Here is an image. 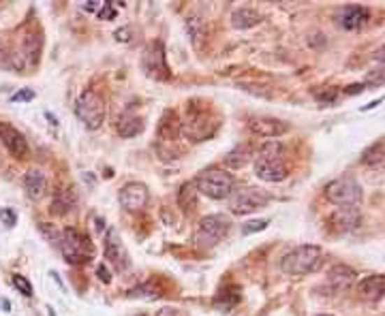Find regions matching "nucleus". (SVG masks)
I'll list each match as a JSON object with an SVG mask.
<instances>
[{
	"label": "nucleus",
	"mask_w": 385,
	"mask_h": 316,
	"mask_svg": "<svg viewBox=\"0 0 385 316\" xmlns=\"http://www.w3.org/2000/svg\"><path fill=\"white\" fill-rule=\"evenodd\" d=\"M255 175L263 182H283L287 175H289V169L283 160V144L278 142H266L257 156H255Z\"/></svg>",
	"instance_id": "nucleus-1"
},
{
	"label": "nucleus",
	"mask_w": 385,
	"mask_h": 316,
	"mask_svg": "<svg viewBox=\"0 0 385 316\" xmlns=\"http://www.w3.org/2000/svg\"><path fill=\"white\" fill-rule=\"evenodd\" d=\"M54 243L60 248L62 257L71 263V265H82L88 263L92 259V241L88 239V235H84L82 231L73 229V227H66L56 239Z\"/></svg>",
	"instance_id": "nucleus-2"
},
{
	"label": "nucleus",
	"mask_w": 385,
	"mask_h": 316,
	"mask_svg": "<svg viewBox=\"0 0 385 316\" xmlns=\"http://www.w3.org/2000/svg\"><path fill=\"white\" fill-rule=\"evenodd\" d=\"M324 250L314 243L298 246L291 253H287L281 261V269L287 276H308L321 265Z\"/></svg>",
	"instance_id": "nucleus-3"
},
{
	"label": "nucleus",
	"mask_w": 385,
	"mask_h": 316,
	"mask_svg": "<svg viewBox=\"0 0 385 316\" xmlns=\"http://www.w3.org/2000/svg\"><path fill=\"white\" fill-rule=\"evenodd\" d=\"M217 128H219V122L215 120V116L195 103L189 105L184 120H180V133L187 135L191 142H205V139L215 135Z\"/></svg>",
	"instance_id": "nucleus-4"
},
{
	"label": "nucleus",
	"mask_w": 385,
	"mask_h": 316,
	"mask_svg": "<svg viewBox=\"0 0 385 316\" xmlns=\"http://www.w3.org/2000/svg\"><path fill=\"white\" fill-rule=\"evenodd\" d=\"M195 186L208 199L221 201V199H229V195L235 188V180H233L231 173H227L223 169H208V171L199 173Z\"/></svg>",
	"instance_id": "nucleus-5"
},
{
	"label": "nucleus",
	"mask_w": 385,
	"mask_h": 316,
	"mask_svg": "<svg viewBox=\"0 0 385 316\" xmlns=\"http://www.w3.org/2000/svg\"><path fill=\"white\" fill-rule=\"evenodd\" d=\"M105 114H108V107H105V100L103 96L88 88L84 90L80 96H78V103H75V116L82 120V124L88 128V130H96L101 128V124L105 122Z\"/></svg>",
	"instance_id": "nucleus-6"
},
{
	"label": "nucleus",
	"mask_w": 385,
	"mask_h": 316,
	"mask_svg": "<svg viewBox=\"0 0 385 316\" xmlns=\"http://www.w3.org/2000/svg\"><path fill=\"white\" fill-rule=\"evenodd\" d=\"M326 199L336 207H358L364 199V193L354 178H338L326 186Z\"/></svg>",
	"instance_id": "nucleus-7"
},
{
	"label": "nucleus",
	"mask_w": 385,
	"mask_h": 316,
	"mask_svg": "<svg viewBox=\"0 0 385 316\" xmlns=\"http://www.w3.org/2000/svg\"><path fill=\"white\" fill-rule=\"evenodd\" d=\"M229 233V220L223 214H210L199 220L195 243L199 248H212L219 241H223Z\"/></svg>",
	"instance_id": "nucleus-8"
},
{
	"label": "nucleus",
	"mask_w": 385,
	"mask_h": 316,
	"mask_svg": "<svg viewBox=\"0 0 385 316\" xmlns=\"http://www.w3.org/2000/svg\"><path fill=\"white\" fill-rule=\"evenodd\" d=\"M268 195L261 190V188H233V193L229 195V207H231V212L235 216H247V214H253L257 212V209L266 207L268 203Z\"/></svg>",
	"instance_id": "nucleus-9"
},
{
	"label": "nucleus",
	"mask_w": 385,
	"mask_h": 316,
	"mask_svg": "<svg viewBox=\"0 0 385 316\" xmlns=\"http://www.w3.org/2000/svg\"><path fill=\"white\" fill-rule=\"evenodd\" d=\"M118 201L120 205L126 209V212H142V209L148 205L150 201V193H148V186L142 184V182H131L126 184L120 195H118Z\"/></svg>",
	"instance_id": "nucleus-10"
},
{
	"label": "nucleus",
	"mask_w": 385,
	"mask_h": 316,
	"mask_svg": "<svg viewBox=\"0 0 385 316\" xmlns=\"http://www.w3.org/2000/svg\"><path fill=\"white\" fill-rule=\"evenodd\" d=\"M0 142L9 150V154H13L15 158H26L30 154V146L26 142V137L22 135L20 128H15L9 122H0Z\"/></svg>",
	"instance_id": "nucleus-11"
},
{
	"label": "nucleus",
	"mask_w": 385,
	"mask_h": 316,
	"mask_svg": "<svg viewBox=\"0 0 385 316\" xmlns=\"http://www.w3.org/2000/svg\"><path fill=\"white\" fill-rule=\"evenodd\" d=\"M142 66L148 75H152L154 80H167L169 77V68L165 64V47L161 41H154L146 54H144V60H142Z\"/></svg>",
	"instance_id": "nucleus-12"
},
{
	"label": "nucleus",
	"mask_w": 385,
	"mask_h": 316,
	"mask_svg": "<svg viewBox=\"0 0 385 316\" xmlns=\"http://www.w3.org/2000/svg\"><path fill=\"white\" fill-rule=\"evenodd\" d=\"M370 20V13L366 7H360V5H349V7H342L340 13L336 15V24L342 28V30H358L362 26H366Z\"/></svg>",
	"instance_id": "nucleus-13"
},
{
	"label": "nucleus",
	"mask_w": 385,
	"mask_h": 316,
	"mask_svg": "<svg viewBox=\"0 0 385 316\" xmlns=\"http://www.w3.org/2000/svg\"><path fill=\"white\" fill-rule=\"evenodd\" d=\"M105 259L116 265V269H126L129 267V255L122 246L120 235L110 229L108 235H105Z\"/></svg>",
	"instance_id": "nucleus-14"
},
{
	"label": "nucleus",
	"mask_w": 385,
	"mask_h": 316,
	"mask_svg": "<svg viewBox=\"0 0 385 316\" xmlns=\"http://www.w3.org/2000/svg\"><path fill=\"white\" fill-rule=\"evenodd\" d=\"M356 269L354 267H349V265H334L330 267L328 271V285L334 289V291H347V289H351L356 285Z\"/></svg>",
	"instance_id": "nucleus-15"
},
{
	"label": "nucleus",
	"mask_w": 385,
	"mask_h": 316,
	"mask_svg": "<svg viewBox=\"0 0 385 316\" xmlns=\"http://www.w3.org/2000/svg\"><path fill=\"white\" fill-rule=\"evenodd\" d=\"M358 295L362 299H368V301H377V299L385 297V276L375 273V276L362 278L358 283Z\"/></svg>",
	"instance_id": "nucleus-16"
},
{
	"label": "nucleus",
	"mask_w": 385,
	"mask_h": 316,
	"mask_svg": "<svg viewBox=\"0 0 385 316\" xmlns=\"http://www.w3.org/2000/svg\"><path fill=\"white\" fill-rule=\"evenodd\" d=\"M251 130L259 137H266V139H274V137H281L287 133V124L278 118H253L251 120Z\"/></svg>",
	"instance_id": "nucleus-17"
},
{
	"label": "nucleus",
	"mask_w": 385,
	"mask_h": 316,
	"mask_svg": "<svg viewBox=\"0 0 385 316\" xmlns=\"http://www.w3.org/2000/svg\"><path fill=\"white\" fill-rule=\"evenodd\" d=\"M330 223L334 225L336 231H354L360 227L362 216H360V209L358 207H338L336 212L330 216Z\"/></svg>",
	"instance_id": "nucleus-18"
},
{
	"label": "nucleus",
	"mask_w": 385,
	"mask_h": 316,
	"mask_svg": "<svg viewBox=\"0 0 385 316\" xmlns=\"http://www.w3.org/2000/svg\"><path fill=\"white\" fill-rule=\"evenodd\" d=\"M24 188L28 193L30 199L34 201H39L45 197L48 193V178H45V173L41 169H28L26 175H24Z\"/></svg>",
	"instance_id": "nucleus-19"
},
{
	"label": "nucleus",
	"mask_w": 385,
	"mask_h": 316,
	"mask_svg": "<svg viewBox=\"0 0 385 316\" xmlns=\"http://www.w3.org/2000/svg\"><path fill=\"white\" fill-rule=\"evenodd\" d=\"M144 130V120L139 114H135L133 110H126L118 122H116V133L122 137V139H131V137H137V135H142Z\"/></svg>",
	"instance_id": "nucleus-20"
},
{
	"label": "nucleus",
	"mask_w": 385,
	"mask_h": 316,
	"mask_svg": "<svg viewBox=\"0 0 385 316\" xmlns=\"http://www.w3.org/2000/svg\"><path fill=\"white\" fill-rule=\"evenodd\" d=\"M178 135H180V118L176 112L169 110L163 114V120L159 124V137L163 142H171V139H176Z\"/></svg>",
	"instance_id": "nucleus-21"
},
{
	"label": "nucleus",
	"mask_w": 385,
	"mask_h": 316,
	"mask_svg": "<svg viewBox=\"0 0 385 316\" xmlns=\"http://www.w3.org/2000/svg\"><path fill=\"white\" fill-rule=\"evenodd\" d=\"M261 22V15L255 11V9H235L233 15H231V24L233 28L238 30H247V28H253Z\"/></svg>",
	"instance_id": "nucleus-22"
},
{
	"label": "nucleus",
	"mask_w": 385,
	"mask_h": 316,
	"mask_svg": "<svg viewBox=\"0 0 385 316\" xmlns=\"http://www.w3.org/2000/svg\"><path fill=\"white\" fill-rule=\"evenodd\" d=\"M253 160V152L249 146H235L231 152H227L225 156V165L229 169H242L244 165H249Z\"/></svg>",
	"instance_id": "nucleus-23"
},
{
	"label": "nucleus",
	"mask_w": 385,
	"mask_h": 316,
	"mask_svg": "<svg viewBox=\"0 0 385 316\" xmlns=\"http://www.w3.org/2000/svg\"><path fill=\"white\" fill-rule=\"evenodd\" d=\"M75 205V197L71 190H58L54 201H52V212L56 216H64L71 212V207Z\"/></svg>",
	"instance_id": "nucleus-24"
},
{
	"label": "nucleus",
	"mask_w": 385,
	"mask_h": 316,
	"mask_svg": "<svg viewBox=\"0 0 385 316\" xmlns=\"http://www.w3.org/2000/svg\"><path fill=\"white\" fill-rule=\"evenodd\" d=\"M381 163H385V139H379V142H375L362 154V165L366 167H377Z\"/></svg>",
	"instance_id": "nucleus-25"
},
{
	"label": "nucleus",
	"mask_w": 385,
	"mask_h": 316,
	"mask_svg": "<svg viewBox=\"0 0 385 316\" xmlns=\"http://www.w3.org/2000/svg\"><path fill=\"white\" fill-rule=\"evenodd\" d=\"M197 195H199V190H197L195 182H187L178 193V205L182 209H193L197 203Z\"/></svg>",
	"instance_id": "nucleus-26"
},
{
	"label": "nucleus",
	"mask_w": 385,
	"mask_h": 316,
	"mask_svg": "<svg viewBox=\"0 0 385 316\" xmlns=\"http://www.w3.org/2000/svg\"><path fill=\"white\" fill-rule=\"evenodd\" d=\"M11 283H13V287L17 289V293H22L24 297H32V285H30L28 278H24V276H20V273H13Z\"/></svg>",
	"instance_id": "nucleus-27"
},
{
	"label": "nucleus",
	"mask_w": 385,
	"mask_h": 316,
	"mask_svg": "<svg viewBox=\"0 0 385 316\" xmlns=\"http://www.w3.org/2000/svg\"><path fill=\"white\" fill-rule=\"evenodd\" d=\"M131 295H135V297H146V299H157L161 295V291L154 289V287H150V285H144V287L131 291Z\"/></svg>",
	"instance_id": "nucleus-28"
},
{
	"label": "nucleus",
	"mask_w": 385,
	"mask_h": 316,
	"mask_svg": "<svg viewBox=\"0 0 385 316\" xmlns=\"http://www.w3.org/2000/svg\"><path fill=\"white\" fill-rule=\"evenodd\" d=\"M116 15H118V11H116V7L112 3H103L101 9L96 11L99 20H116Z\"/></svg>",
	"instance_id": "nucleus-29"
},
{
	"label": "nucleus",
	"mask_w": 385,
	"mask_h": 316,
	"mask_svg": "<svg viewBox=\"0 0 385 316\" xmlns=\"http://www.w3.org/2000/svg\"><path fill=\"white\" fill-rule=\"evenodd\" d=\"M0 220H3L5 227H15L17 214L13 212V209H9V207H3V209H0Z\"/></svg>",
	"instance_id": "nucleus-30"
},
{
	"label": "nucleus",
	"mask_w": 385,
	"mask_h": 316,
	"mask_svg": "<svg viewBox=\"0 0 385 316\" xmlns=\"http://www.w3.org/2000/svg\"><path fill=\"white\" fill-rule=\"evenodd\" d=\"M268 227V220H253V223H249L247 227H244V233H257V231H263Z\"/></svg>",
	"instance_id": "nucleus-31"
},
{
	"label": "nucleus",
	"mask_w": 385,
	"mask_h": 316,
	"mask_svg": "<svg viewBox=\"0 0 385 316\" xmlns=\"http://www.w3.org/2000/svg\"><path fill=\"white\" fill-rule=\"evenodd\" d=\"M34 98V92L28 88V90H22V92H17V94H13V103H22V100H32Z\"/></svg>",
	"instance_id": "nucleus-32"
},
{
	"label": "nucleus",
	"mask_w": 385,
	"mask_h": 316,
	"mask_svg": "<svg viewBox=\"0 0 385 316\" xmlns=\"http://www.w3.org/2000/svg\"><path fill=\"white\" fill-rule=\"evenodd\" d=\"M96 273H99V278L103 280L105 285H108V283H112V276H110V271H108V267H105V265H99Z\"/></svg>",
	"instance_id": "nucleus-33"
},
{
	"label": "nucleus",
	"mask_w": 385,
	"mask_h": 316,
	"mask_svg": "<svg viewBox=\"0 0 385 316\" xmlns=\"http://www.w3.org/2000/svg\"><path fill=\"white\" fill-rule=\"evenodd\" d=\"M157 316H180V312L176 308H163L157 312Z\"/></svg>",
	"instance_id": "nucleus-34"
},
{
	"label": "nucleus",
	"mask_w": 385,
	"mask_h": 316,
	"mask_svg": "<svg viewBox=\"0 0 385 316\" xmlns=\"http://www.w3.org/2000/svg\"><path fill=\"white\" fill-rule=\"evenodd\" d=\"M344 92H347V94H360V92H364V84H354V86H349Z\"/></svg>",
	"instance_id": "nucleus-35"
},
{
	"label": "nucleus",
	"mask_w": 385,
	"mask_h": 316,
	"mask_svg": "<svg viewBox=\"0 0 385 316\" xmlns=\"http://www.w3.org/2000/svg\"><path fill=\"white\" fill-rule=\"evenodd\" d=\"M126 34H129V28H120V30L116 32V39H118L120 43H126V41H129Z\"/></svg>",
	"instance_id": "nucleus-36"
},
{
	"label": "nucleus",
	"mask_w": 385,
	"mask_h": 316,
	"mask_svg": "<svg viewBox=\"0 0 385 316\" xmlns=\"http://www.w3.org/2000/svg\"><path fill=\"white\" fill-rule=\"evenodd\" d=\"M375 60H379V62H385V45H383L381 50H377V52H375Z\"/></svg>",
	"instance_id": "nucleus-37"
},
{
	"label": "nucleus",
	"mask_w": 385,
	"mask_h": 316,
	"mask_svg": "<svg viewBox=\"0 0 385 316\" xmlns=\"http://www.w3.org/2000/svg\"><path fill=\"white\" fill-rule=\"evenodd\" d=\"M317 316H330V314H317Z\"/></svg>",
	"instance_id": "nucleus-38"
},
{
	"label": "nucleus",
	"mask_w": 385,
	"mask_h": 316,
	"mask_svg": "<svg viewBox=\"0 0 385 316\" xmlns=\"http://www.w3.org/2000/svg\"><path fill=\"white\" fill-rule=\"evenodd\" d=\"M139 316H144V314H139Z\"/></svg>",
	"instance_id": "nucleus-39"
}]
</instances>
